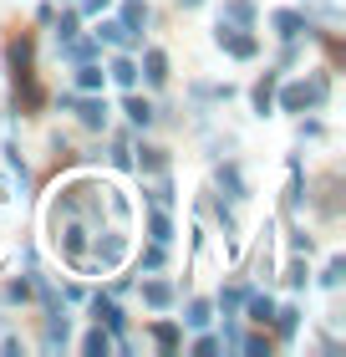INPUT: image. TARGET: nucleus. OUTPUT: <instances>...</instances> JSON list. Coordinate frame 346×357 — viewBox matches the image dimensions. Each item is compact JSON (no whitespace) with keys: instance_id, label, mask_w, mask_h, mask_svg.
I'll use <instances>...</instances> for the list:
<instances>
[{"instance_id":"f257e3e1","label":"nucleus","mask_w":346,"mask_h":357,"mask_svg":"<svg viewBox=\"0 0 346 357\" xmlns=\"http://www.w3.org/2000/svg\"><path fill=\"white\" fill-rule=\"evenodd\" d=\"M97 321H107V327H118V306H112V301H102V296H97Z\"/></svg>"}]
</instances>
